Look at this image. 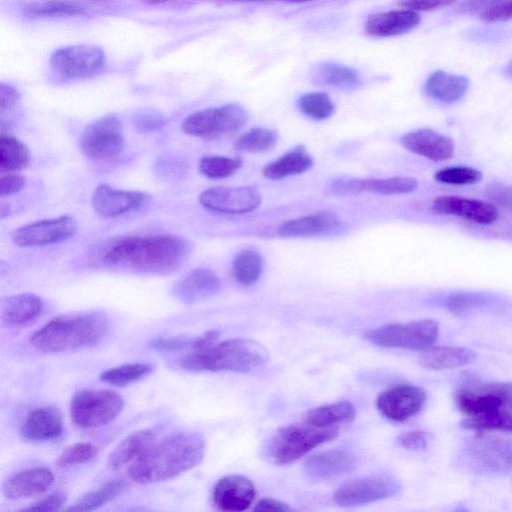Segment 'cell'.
<instances>
[{"label":"cell","mask_w":512,"mask_h":512,"mask_svg":"<svg viewBox=\"0 0 512 512\" xmlns=\"http://www.w3.org/2000/svg\"><path fill=\"white\" fill-rule=\"evenodd\" d=\"M189 250L188 242L179 236L135 235L114 242L102 261L105 267L114 271L165 275L184 263Z\"/></svg>","instance_id":"cell-1"},{"label":"cell","mask_w":512,"mask_h":512,"mask_svg":"<svg viewBox=\"0 0 512 512\" xmlns=\"http://www.w3.org/2000/svg\"><path fill=\"white\" fill-rule=\"evenodd\" d=\"M466 429L512 433V382L487 381L465 375L454 397Z\"/></svg>","instance_id":"cell-2"},{"label":"cell","mask_w":512,"mask_h":512,"mask_svg":"<svg viewBox=\"0 0 512 512\" xmlns=\"http://www.w3.org/2000/svg\"><path fill=\"white\" fill-rule=\"evenodd\" d=\"M205 447V438L199 432L173 433L133 462L128 469L129 477L139 484L172 479L198 465Z\"/></svg>","instance_id":"cell-3"},{"label":"cell","mask_w":512,"mask_h":512,"mask_svg":"<svg viewBox=\"0 0 512 512\" xmlns=\"http://www.w3.org/2000/svg\"><path fill=\"white\" fill-rule=\"evenodd\" d=\"M109 328L108 318L99 312L62 315L35 331L30 342L45 353L75 351L99 344Z\"/></svg>","instance_id":"cell-4"},{"label":"cell","mask_w":512,"mask_h":512,"mask_svg":"<svg viewBox=\"0 0 512 512\" xmlns=\"http://www.w3.org/2000/svg\"><path fill=\"white\" fill-rule=\"evenodd\" d=\"M267 349L259 342L247 338H233L188 352L176 364L187 371H232L247 373L266 365Z\"/></svg>","instance_id":"cell-5"},{"label":"cell","mask_w":512,"mask_h":512,"mask_svg":"<svg viewBox=\"0 0 512 512\" xmlns=\"http://www.w3.org/2000/svg\"><path fill=\"white\" fill-rule=\"evenodd\" d=\"M454 465L474 475H507L512 472V440L486 434L471 437L457 450Z\"/></svg>","instance_id":"cell-6"},{"label":"cell","mask_w":512,"mask_h":512,"mask_svg":"<svg viewBox=\"0 0 512 512\" xmlns=\"http://www.w3.org/2000/svg\"><path fill=\"white\" fill-rule=\"evenodd\" d=\"M337 435L338 428H319L305 422L289 425L272 437L269 456L278 465L292 463Z\"/></svg>","instance_id":"cell-7"},{"label":"cell","mask_w":512,"mask_h":512,"mask_svg":"<svg viewBox=\"0 0 512 512\" xmlns=\"http://www.w3.org/2000/svg\"><path fill=\"white\" fill-rule=\"evenodd\" d=\"M364 337L382 348L421 352L437 342L439 324L432 319L415 320L405 324H386L367 330Z\"/></svg>","instance_id":"cell-8"},{"label":"cell","mask_w":512,"mask_h":512,"mask_svg":"<svg viewBox=\"0 0 512 512\" xmlns=\"http://www.w3.org/2000/svg\"><path fill=\"white\" fill-rule=\"evenodd\" d=\"M124 407L123 397L112 390L84 389L70 403V416L80 428H97L113 421Z\"/></svg>","instance_id":"cell-9"},{"label":"cell","mask_w":512,"mask_h":512,"mask_svg":"<svg viewBox=\"0 0 512 512\" xmlns=\"http://www.w3.org/2000/svg\"><path fill=\"white\" fill-rule=\"evenodd\" d=\"M247 121L246 110L237 103H229L188 115L182 122V130L195 137L217 138L238 132Z\"/></svg>","instance_id":"cell-10"},{"label":"cell","mask_w":512,"mask_h":512,"mask_svg":"<svg viewBox=\"0 0 512 512\" xmlns=\"http://www.w3.org/2000/svg\"><path fill=\"white\" fill-rule=\"evenodd\" d=\"M80 149L92 160H107L116 157L124 148L123 126L114 114L95 119L83 130Z\"/></svg>","instance_id":"cell-11"},{"label":"cell","mask_w":512,"mask_h":512,"mask_svg":"<svg viewBox=\"0 0 512 512\" xmlns=\"http://www.w3.org/2000/svg\"><path fill=\"white\" fill-rule=\"evenodd\" d=\"M52 69L65 80H79L99 74L106 65L104 51L95 45L62 47L50 57Z\"/></svg>","instance_id":"cell-12"},{"label":"cell","mask_w":512,"mask_h":512,"mask_svg":"<svg viewBox=\"0 0 512 512\" xmlns=\"http://www.w3.org/2000/svg\"><path fill=\"white\" fill-rule=\"evenodd\" d=\"M77 229V222L72 216L62 215L23 225L13 232L12 240L22 248L52 245L70 239Z\"/></svg>","instance_id":"cell-13"},{"label":"cell","mask_w":512,"mask_h":512,"mask_svg":"<svg viewBox=\"0 0 512 512\" xmlns=\"http://www.w3.org/2000/svg\"><path fill=\"white\" fill-rule=\"evenodd\" d=\"M400 483L388 476H370L340 486L333 494L334 502L342 507H354L394 496Z\"/></svg>","instance_id":"cell-14"},{"label":"cell","mask_w":512,"mask_h":512,"mask_svg":"<svg viewBox=\"0 0 512 512\" xmlns=\"http://www.w3.org/2000/svg\"><path fill=\"white\" fill-rule=\"evenodd\" d=\"M427 399L426 391L410 383L397 384L376 399V407L385 418L404 422L420 412Z\"/></svg>","instance_id":"cell-15"},{"label":"cell","mask_w":512,"mask_h":512,"mask_svg":"<svg viewBox=\"0 0 512 512\" xmlns=\"http://www.w3.org/2000/svg\"><path fill=\"white\" fill-rule=\"evenodd\" d=\"M200 204L214 212L244 214L256 210L262 202L260 192L250 186L212 187L199 195Z\"/></svg>","instance_id":"cell-16"},{"label":"cell","mask_w":512,"mask_h":512,"mask_svg":"<svg viewBox=\"0 0 512 512\" xmlns=\"http://www.w3.org/2000/svg\"><path fill=\"white\" fill-rule=\"evenodd\" d=\"M149 195L139 191L113 188L107 184L98 185L92 195L94 211L102 217L112 218L141 208Z\"/></svg>","instance_id":"cell-17"},{"label":"cell","mask_w":512,"mask_h":512,"mask_svg":"<svg viewBox=\"0 0 512 512\" xmlns=\"http://www.w3.org/2000/svg\"><path fill=\"white\" fill-rule=\"evenodd\" d=\"M251 480L242 475L220 478L213 489V502L221 511L240 512L247 510L256 496Z\"/></svg>","instance_id":"cell-18"},{"label":"cell","mask_w":512,"mask_h":512,"mask_svg":"<svg viewBox=\"0 0 512 512\" xmlns=\"http://www.w3.org/2000/svg\"><path fill=\"white\" fill-rule=\"evenodd\" d=\"M432 211L437 214L458 216L482 225L494 223L498 218L497 208L493 204L453 195L434 199Z\"/></svg>","instance_id":"cell-19"},{"label":"cell","mask_w":512,"mask_h":512,"mask_svg":"<svg viewBox=\"0 0 512 512\" xmlns=\"http://www.w3.org/2000/svg\"><path fill=\"white\" fill-rule=\"evenodd\" d=\"M402 145L410 152L432 161L450 159L455 150L454 141L429 128H421L404 134Z\"/></svg>","instance_id":"cell-20"},{"label":"cell","mask_w":512,"mask_h":512,"mask_svg":"<svg viewBox=\"0 0 512 512\" xmlns=\"http://www.w3.org/2000/svg\"><path fill=\"white\" fill-rule=\"evenodd\" d=\"M221 282L215 272L195 268L181 277L173 286V296L184 304H194L215 295Z\"/></svg>","instance_id":"cell-21"},{"label":"cell","mask_w":512,"mask_h":512,"mask_svg":"<svg viewBox=\"0 0 512 512\" xmlns=\"http://www.w3.org/2000/svg\"><path fill=\"white\" fill-rule=\"evenodd\" d=\"M63 432V416L54 406H42L30 411L20 428L23 438L32 442L55 440Z\"/></svg>","instance_id":"cell-22"},{"label":"cell","mask_w":512,"mask_h":512,"mask_svg":"<svg viewBox=\"0 0 512 512\" xmlns=\"http://www.w3.org/2000/svg\"><path fill=\"white\" fill-rule=\"evenodd\" d=\"M343 222L332 212H317L282 223L278 234L282 237H309L339 233Z\"/></svg>","instance_id":"cell-23"},{"label":"cell","mask_w":512,"mask_h":512,"mask_svg":"<svg viewBox=\"0 0 512 512\" xmlns=\"http://www.w3.org/2000/svg\"><path fill=\"white\" fill-rule=\"evenodd\" d=\"M53 473L46 468H31L11 476L2 488L11 500L26 499L46 493L54 484Z\"/></svg>","instance_id":"cell-24"},{"label":"cell","mask_w":512,"mask_h":512,"mask_svg":"<svg viewBox=\"0 0 512 512\" xmlns=\"http://www.w3.org/2000/svg\"><path fill=\"white\" fill-rule=\"evenodd\" d=\"M357 457L345 449L319 452L305 462V472L313 479H328L348 473L356 467Z\"/></svg>","instance_id":"cell-25"},{"label":"cell","mask_w":512,"mask_h":512,"mask_svg":"<svg viewBox=\"0 0 512 512\" xmlns=\"http://www.w3.org/2000/svg\"><path fill=\"white\" fill-rule=\"evenodd\" d=\"M421 18L409 9L392 10L370 15L366 21V32L374 37H393L409 32L419 25Z\"/></svg>","instance_id":"cell-26"},{"label":"cell","mask_w":512,"mask_h":512,"mask_svg":"<svg viewBox=\"0 0 512 512\" xmlns=\"http://www.w3.org/2000/svg\"><path fill=\"white\" fill-rule=\"evenodd\" d=\"M476 353L459 346H431L421 351L419 365L429 370H447L463 367L476 360Z\"/></svg>","instance_id":"cell-27"},{"label":"cell","mask_w":512,"mask_h":512,"mask_svg":"<svg viewBox=\"0 0 512 512\" xmlns=\"http://www.w3.org/2000/svg\"><path fill=\"white\" fill-rule=\"evenodd\" d=\"M43 309L42 299L24 292L7 297L2 302V322L7 326H23L34 321Z\"/></svg>","instance_id":"cell-28"},{"label":"cell","mask_w":512,"mask_h":512,"mask_svg":"<svg viewBox=\"0 0 512 512\" xmlns=\"http://www.w3.org/2000/svg\"><path fill=\"white\" fill-rule=\"evenodd\" d=\"M156 443L155 433L150 429H143L128 435L110 453L108 466L118 470L132 464L144 455Z\"/></svg>","instance_id":"cell-29"},{"label":"cell","mask_w":512,"mask_h":512,"mask_svg":"<svg viewBox=\"0 0 512 512\" xmlns=\"http://www.w3.org/2000/svg\"><path fill=\"white\" fill-rule=\"evenodd\" d=\"M468 87V78L437 70L428 77L425 91L434 100L453 103L465 95Z\"/></svg>","instance_id":"cell-30"},{"label":"cell","mask_w":512,"mask_h":512,"mask_svg":"<svg viewBox=\"0 0 512 512\" xmlns=\"http://www.w3.org/2000/svg\"><path fill=\"white\" fill-rule=\"evenodd\" d=\"M313 165L311 156L306 152L304 146L295 147L275 161L267 164L263 175L271 180H280L295 176L309 170Z\"/></svg>","instance_id":"cell-31"},{"label":"cell","mask_w":512,"mask_h":512,"mask_svg":"<svg viewBox=\"0 0 512 512\" xmlns=\"http://www.w3.org/2000/svg\"><path fill=\"white\" fill-rule=\"evenodd\" d=\"M355 413L350 401H338L307 411L303 422L319 428H338V425L351 422Z\"/></svg>","instance_id":"cell-32"},{"label":"cell","mask_w":512,"mask_h":512,"mask_svg":"<svg viewBox=\"0 0 512 512\" xmlns=\"http://www.w3.org/2000/svg\"><path fill=\"white\" fill-rule=\"evenodd\" d=\"M313 78L319 84L341 90H354L361 85V79L354 69L334 62L319 64L313 72Z\"/></svg>","instance_id":"cell-33"},{"label":"cell","mask_w":512,"mask_h":512,"mask_svg":"<svg viewBox=\"0 0 512 512\" xmlns=\"http://www.w3.org/2000/svg\"><path fill=\"white\" fill-rule=\"evenodd\" d=\"M219 332L210 330L195 337H158L150 342L151 348L161 352H192L206 348L218 340Z\"/></svg>","instance_id":"cell-34"},{"label":"cell","mask_w":512,"mask_h":512,"mask_svg":"<svg viewBox=\"0 0 512 512\" xmlns=\"http://www.w3.org/2000/svg\"><path fill=\"white\" fill-rule=\"evenodd\" d=\"M125 489L126 483L122 479L106 482L97 489L82 495L72 506L65 508V510L77 512L96 510L117 498Z\"/></svg>","instance_id":"cell-35"},{"label":"cell","mask_w":512,"mask_h":512,"mask_svg":"<svg viewBox=\"0 0 512 512\" xmlns=\"http://www.w3.org/2000/svg\"><path fill=\"white\" fill-rule=\"evenodd\" d=\"M30 163V152L19 139L9 134L0 135V170L15 172L27 167Z\"/></svg>","instance_id":"cell-36"},{"label":"cell","mask_w":512,"mask_h":512,"mask_svg":"<svg viewBox=\"0 0 512 512\" xmlns=\"http://www.w3.org/2000/svg\"><path fill=\"white\" fill-rule=\"evenodd\" d=\"M154 370V366L149 363H130L112 367L104 370L99 378L101 381L113 386H126L140 381Z\"/></svg>","instance_id":"cell-37"},{"label":"cell","mask_w":512,"mask_h":512,"mask_svg":"<svg viewBox=\"0 0 512 512\" xmlns=\"http://www.w3.org/2000/svg\"><path fill=\"white\" fill-rule=\"evenodd\" d=\"M262 256L254 250H243L233 260L232 271L236 281L242 285L254 284L261 276Z\"/></svg>","instance_id":"cell-38"},{"label":"cell","mask_w":512,"mask_h":512,"mask_svg":"<svg viewBox=\"0 0 512 512\" xmlns=\"http://www.w3.org/2000/svg\"><path fill=\"white\" fill-rule=\"evenodd\" d=\"M418 182L412 177H390L382 179H362V193L371 192L381 195L407 194L415 191Z\"/></svg>","instance_id":"cell-39"},{"label":"cell","mask_w":512,"mask_h":512,"mask_svg":"<svg viewBox=\"0 0 512 512\" xmlns=\"http://www.w3.org/2000/svg\"><path fill=\"white\" fill-rule=\"evenodd\" d=\"M493 302V298L482 292H454L442 299V306L456 315H463L472 310L485 307Z\"/></svg>","instance_id":"cell-40"},{"label":"cell","mask_w":512,"mask_h":512,"mask_svg":"<svg viewBox=\"0 0 512 512\" xmlns=\"http://www.w3.org/2000/svg\"><path fill=\"white\" fill-rule=\"evenodd\" d=\"M277 140L276 131L266 128H253L236 139L234 149L241 152L261 153L270 150Z\"/></svg>","instance_id":"cell-41"},{"label":"cell","mask_w":512,"mask_h":512,"mask_svg":"<svg viewBox=\"0 0 512 512\" xmlns=\"http://www.w3.org/2000/svg\"><path fill=\"white\" fill-rule=\"evenodd\" d=\"M242 166L240 158L206 155L199 160V171L209 179H223L236 173Z\"/></svg>","instance_id":"cell-42"},{"label":"cell","mask_w":512,"mask_h":512,"mask_svg":"<svg viewBox=\"0 0 512 512\" xmlns=\"http://www.w3.org/2000/svg\"><path fill=\"white\" fill-rule=\"evenodd\" d=\"M23 13L29 18H48L82 15L85 11L68 2L63 1H43L34 2L26 5Z\"/></svg>","instance_id":"cell-43"},{"label":"cell","mask_w":512,"mask_h":512,"mask_svg":"<svg viewBox=\"0 0 512 512\" xmlns=\"http://www.w3.org/2000/svg\"><path fill=\"white\" fill-rule=\"evenodd\" d=\"M298 107L303 114L314 120H324L333 115L335 105L325 92H311L298 99Z\"/></svg>","instance_id":"cell-44"},{"label":"cell","mask_w":512,"mask_h":512,"mask_svg":"<svg viewBox=\"0 0 512 512\" xmlns=\"http://www.w3.org/2000/svg\"><path fill=\"white\" fill-rule=\"evenodd\" d=\"M97 447L92 443L78 442L67 446L56 460L59 467H72L91 461L97 455Z\"/></svg>","instance_id":"cell-45"},{"label":"cell","mask_w":512,"mask_h":512,"mask_svg":"<svg viewBox=\"0 0 512 512\" xmlns=\"http://www.w3.org/2000/svg\"><path fill=\"white\" fill-rule=\"evenodd\" d=\"M435 180L452 185L475 184L482 180V172L469 166H453L437 171Z\"/></svg>","instance_id":"cell-46"},{"label":"cell","mask_w":512,"mask_h":512,"mask_svg":"<svg viewBox=\"0 0 512 512\" xmlns=\"http://www.w3.org/2000/svg\"><path fill=\"white\" fill-rule=\"evenodd\" d=\"M486 195L493 203L512 213V186L503 183L489 184Z\"/></svg>","instance_id":"cell-47"},{"label":"cell","mask_w":512,"mask_h":512,"mask_svg":"<svg viewBox=\"0 0 512 512\" xmlns=\"http://www.w3.org/2000/svg\"><path fill=\"white\" fill-rule=\"evenodd\" d=\"M486 23L505 22L512 19V0H503L480 13Z\"/></svg>","instance_id":"cell-48"},{"label":"cell","mask_w":512,"mask_h":512,"mask_svg":"<svg viewBox=\"0 0 512 512\" xmlns=\"http://www.w3.org/2000/svg\"><path fill=\"white\" fill-rule=\"evenodd\" d=\"M67 501V495L63 492H55L46 498L34 503L33 505L23 508L21 511L36 512H52L60 510Z\"/></svg>","instance_id":"cell-49"},{"label":"cell","mask_w":512,"mask_h":512,"mask_svg":"<svg viewBox=\"0 0 512 512\" xmlns=\"http://www.w3.org/2000/svg\"><path fill=\"white\" fill-rule=\"evenodd\" d=\"M430 440V434L425 431H407L398 436L401 446L409 450L425 449Z\"/></svg>","instance_id":"cell-50"},{"label":"cell","mask_w":512,"mask_h":512,"mask_svg":"<svg viewBox=\"0 0 512 512\" xmlns=\"http://www.w3.org/2000/svg\"><path fill=\"white\" fill-rule=\"evenodd\" d=\"M457 0H398V5L402 8L415 12L430 11L441 7L449 6Z\"/></svg>","instance_id":"cell-51"},{"label":"cell","mask_w":512,"mask_h":512,"mask_svg":"<svg viewBox=\"0 0 512 512\" xmlns=\"http://www.w3.org/2000/svg\"><path fill=\"white\" fill-rule=\"evenodd\" d=\"M25 177L20 174L8 172L0 178V195L9 196L23 189Z\"/></svg>","instance_id":"cell-52"},{"label":"cell","mask_w":512,"mask_h":512,"mask_svg":"<svg viewBox=\"0 0 512 512\" xmlns=\"http://www.w3.org/2000/svg\"><path fill=\"white\" fill-rule=\"evenodd\" d=\"M20 100L19 92L15 87L7 83L0 84V112L12 110Z\"/></svg>","instance_id":"cell-53"},{"label":"cell","mask_w":512,"mask_h":512,"mask_svg":"<svg viewBox=\"0 0 512 512\" xmlns=\"http://www.w3.org/2000/svg\"><path fill=\"white\" fill-rule=\"evenodd\" d=\"M501 1L503 0H463L458 7V11L465 14H480Z\"/></svg>","instance_id":"cell-54"},{"label":"cell","mask_w":512,"mask_h":512,"mask_svg":"<svg viewBox=\"0 0 512 512\" xmlns=\"http://www.w3.org/2000/svg\"><path fill=\"white\" fill-rule=\"evenodd\" d=\"M254 511H291L293 508L287 503L274 498H262L253 508Z\"/></svg>","instance_id":"cell-55"},{"label":"cell","mask_w":512,"mask_h":512,"mask_svg":"<svg viewBox=\"0 0 512 512\" xmlns=\"http://www.w3.org/2000/svg\"><path fill=\"white\" fill-rule=\"evenodd\" d=\"M163 124V119L159 115L144 114L137 117L136 125L142 130H153Z\"/></svg>","instance_id":"cell-56"},{"label":"cell","mask_w":512,"mask_h":512,"mask_svg":"<svg viewBox=\"0 0 512 512\" xmlns=\"http://www.w3.org/2000/svg\"><path fill=\"white\" fill-rule=\"evenodd\" d=\"M9 213V206L8 205H5V203H3L1 205V209H0V216L1 218H5L6 215H8Z\"/></svg>","instance_id":"cell-57"},{"label":"cell","mask_w":512,"mask_h":512,"mask_svg":"<svg viewBox=\"0 0 512 512\" xmlns=\"http://www.w3.org/2000/svg\"><path fill=\"white\" fill-rule=\"evenodd\" d=\"M141 1L146 4H159V3H163L167 0H141Z\"/></svg>","instance_id":"cell-58"},{"label":"cell","mask_w":512,"mask_h":512,"mask_svg":"<svg viewBox=\"0 0 512 512\" xmlns=\"http://www.w3.org/2000/svg\"><path fill=\"white\" fill-rule=\"evenodd\" d=\"M505 72L508 76L512 78V61L507 65Z\"/></svg>","instance_id":"cell-59"},{"label":"cell","mask_w":512,"mask_h":512,"mask_svg":"<svg viewBox=\"0 0 512 512\" xmlns=\"http://www.w3.org/2000/svg\"><path fill=\"white\" fill-rule=\"evenodd\" d=\"M285 1L293 2V3H302V2L312 1V0H285Z\"/></svg>","instance_id":"cell-60"}]
</instances>
